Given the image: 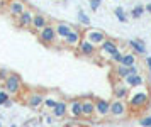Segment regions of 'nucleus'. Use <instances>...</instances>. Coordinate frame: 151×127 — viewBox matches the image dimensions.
Instances as JSON below:
<instances>
[{"label":"nucleus","instance_id":"obj_1","mask_svg":"<svg viewBox=\"0 0 151 127\" xmlns=\"http://www.w3.org/2000/svg\"><path fill=\"white\" fill-rule=\"evenodd\" d=\"M150 98H151L150 90L146 88V85H143V87L137 88H131V93L126 100H127L131 112H137V110H143L150 103Z\"/></svg>","mask_w":151,"mask_h":127},{"label":"nucleus","instance_id":"obj_2","mask_svg":"<svg viewBox=\"0 0 151 127\" xmlns=\"http://www.w3.org/2000/svg\"><path fill=\"white\" fill-rule=\"evenodd\" d=\"M131 114V108L127 105V100H119V98H112L110 100V117L112 119H127Z\"/></svg>","mask_w":151,"mask_h":127},{"label":"nucleus","instance_id":"obj_3","mask_svg":"<svg viewBox=\"0 0 151 127\" xmlns=\"http://www.w3.org/2000/svg\"><path fill=\"white\" fill-rule=\"evenodd\" d=\"M83 39L90 41L93 46L100 47L107 41V34L100 31V29H95V27H88V29H83Z\"/></svg>","mask_w":151,"mask_h":127},{"label":"nucleus","instance_id":"obj_4","mask_svg":"<svg viewBox=\"0 0 151 127\" xmlns=\"http://www.w3.org/2000/svg\"><path fill=\"white\" fill-rule=\"evenodd\" d=\"M37 39H39V42L44 44V46H53L56 41H58L55 24H48L44 29H41V31L37 32Z\"/></svg>","mask_w":151,"mask_h":127},{"label":"nucleus","instance_id":"obj_5","mask_svg":"<svg viewBox=\"0 0 151 127\" xmlns=\"http://www.w3.org/2000/svg\"><path fill=\"white\" fill-rule=\"evenodd\" d=\"M4 88L7 90L10 95H19L22 92V80H21V76L17 73H10L4 80Z\"/></svg>","mask_w":151,"mask_h":127},{"label":"nucleus","instance_id":"obj_6","mask_svg":"<svg viewBox=\"0 0 151 127\" xmlns=\"http://www.w3.org/2000/svg\"><path fill=\"white\" fill-rule=\"evenodd\" d=\"M117 49H121V47H119V44H117L114 39H109V37H107V41H105L100 47H99V53H97V56H100V58H104V60L110 61L112 54L116 53Z\"/></svg>","mask_w":151,"mask_h":127},{"label":"nucleus","instance_id":"obj_7","mask_svg":"<svg viewBox=\"0 0 151 127\" xmlns=\"http://www.w3.org/2000/svg\"><path fill=\"white\" fill-rule=\"evenodd\" d=\"M95 117L97 119H107L110 117V100L95 98Z\"/></svg>","mask_w":151,"mask_h":127},{"label":"nucleus","instance_id":"obj_8","mask_svg":"<svg viewBox=\"0 0 151 127\" xmlns=\"http://www.w3.org/2000/svg\"><path fill=\"white\" fill-rule=\"evenodd\" d=\"M76 53L80 54V56H83V58H95L97 53H99V47L93 46V44H92L90 41L82 39L80 46L76 47Z\"/></svg>","mask_w":151,"mask_h":127},{"label":"nucleus","instance_id":"obj_9","mask_svg":"<svg viewBox=\"0 0 151 127\" xmlns=\"http://www.w3.org/2000/svg\"><path fill=\"white\" fill-rule=\"evenodd\" d=\"M131 93V88L124 83L122 80H116L114 85H112V95L114 98H119V100H126Z\"/></svg>","mask_w":151,"mask_h":127},{"label":"nucleus","instance_id":"obj_10","mask_svg":"<svg viewBox=\"0 0 151 127\" xmlns=\"http://www.w3.org/2000/svg\"><path fill=\"white\" fill-rule=\"evenodd\" d=\"M82 39H83V31H80V29H76V27H75V29L66 36V39L63 41V42H65V46H66V47L76 49V47L80 46Z\"/></svg>","mask_w":151,"mask_h":127},{"label":"nucleus","instance_id":"obj_11","mask_svg":"<svg viewBox=\"0 0 151 127\" xmlns=\"http://www.w3.org/2000/svg\"><path fill=\"white\" fill-rule=\"evenodd\" d=\"M82 112H83V119H92V117H95V98H92V97H83L82 98Z\"/></svg>","mask_w":151,"mask_h":127},{"label":"nucleus","instance_id":"obj_12","mask_svg":"<svg viewBox=\"0 0 151 127\" xmlns=\"http://www.w3.org/2000/svg\"><path fill=\"white\" fill-rule=\"evenodd\" d=\"M68 117H71L73 121H76V119H83L82 100H80V98H73L71 102H68Z\"/></svg>","mask_w":151,"mask_h":127},{"label":"nucleus","instance_id":"obj_13","mask_svg":"<svg viewBox=\"0 0 151 127\" xmlns=\"http://www.w3.org/2000/svg\"><path fill=\"white\" fill-rule=\"evenodd\" d=\"M44 95L41 93V92H31V93H27V98H26V103H27V107L31 108H39L44 103Z\"/></svg>","mask_w":151,"mask_h":127},{"label":"nucleus","instance_id":"obj_14","mask_svg":"<svg viewBox=\"0 0 151 127\" xmlns=\"http://www.w3.org/2000/svg\"><path fill=\"white\" fill-rule=\"evenodd\" d=\"M32 19H34V12L29 10V9H26V10L17 17V26L22 27V29H29V27L32 26Z\"/></svg>","mask_w":151,"mask_h":127},{"label":"nucleus","instance_id":"obj_15","mask_svg":"<svg viewBox=\"0 0 151 127\" xmlns=\"http://www.w3.org/2000/svg\"><path fill=\"white\" fill-rule=\"evenodd\" d=\"M26 9H27V7H26V4H24L22 0H10V2H9V7H7L9 14H10L12 17H19Z\"/></svg>","mask_w":151,"mask_h":127},{"label":"nucleus","instance_id":"obj_16","mask_svg":"<svg viewBox=\"0 0 151 127\" xmlns=\"http://www.w3.org/2000/svg\"><path fill=\"white\" fill-rule=\"evenodd\" d=\"M55 29H56V36H58V39L65 41L66 39V36H68L75 27L71 26V24H68V22H56Z\"/></svg>","mask_w":151,"mask_h":127},{"label":"nucleus","instance_id":"obj_17","mask_svg":"<svg viewBox=\"0 0 151 127\" xmlns=\"http://www.w3.org/2000/svg\"><path fill=\"white\" fill-rule=\"evenodd\" d=\"M127 44H129L131 51H132V53H136L137 56H144V54H146V51H148V49H146V42H144L143 39H139V37H136V39H131Z\"/></svg>","mask_w":151,"mask_h":127},{"label":"nucleus","instance_id":"obj_18","mask_svg":"<svg viewBox=\"0 0 151 127\" xmlns=\"http://www.w3.org/2000/svg\"><path fill=\"white\" fill-rule=\"evenodd\" d=\"M124 83L127 85L129 88H137V87H143V85H146V80H144V76L141 73L137 75H129L127 78H124Z\"/></svg>","mask_w":151,"mask_h":127},{"label":"nucleus","instance_id":"obj_19","mask_svg":"<svg viewBox=\"0 0 151 127\" xmlns=\"http://www.w3.org/2000/svg\"><path fill=\"white\" fill-rule=\"evenodd\" d=\"M51 114H53L55 119H63V117H66V115H68V102L58 100L56 107L51 110Z\"/></svg>","mask_w":151,"mask_h":127},{"label":"nucleus","instance_id":"obj_20","mask_svg":"<svg viewBox=\"0 0 151 127\" xmlns=\"http://www.w3.org/2000/svg\"><path fill=\"white\" fill-rule=\"evenodd\" d=\"M46 26H48V19H46L42 14H34V19H32V26H31V29L36 31V32H39V31L44 29Z\"/></svg>","mask_w":151,"mask_h":127},{"label":"nucleus","instance_id":"obj_21","mask_svg":"<svg viewBox=\"0 0 151 127\" xmlns=\"http://www.w3.org/2000/svg\"><path fill=\"white\" fill-rule=\"evenodd\" d=\"M121 65H124V66H134V65H137V54L132 53V51L124 53V58H122Z\"/></svg>","mask_w":151,"mask_h":127},{"label":"nucleus","instance_id":"obj_22","mask_svg":"<svg viewBox=\"0 0 151 127\" xmlns=\"http://www.w3.org/2000/svg\"><path fill=\"white\" fill-rule=\"evenodd\" d=\"M114 75H116L117 80H124L129 76V66H124V65H116L114 66Z\"/></svg>","mask_w":151,"mask_h":127},{"label":"nucleus","instance_id":"obj_23","mask_svg":"<svg viewBox=\"0 0 151 127\" xmlns=\"http://www.w3.org/2000/svg\"><path fill=\"white\" fill-rule=\"evenodd\" d=\"M114 15H116V19L119 20V22H122V24H126V22L129 20V15L126 14V10H124L122 7H116V9H114Z\"/></svg>","mask_w":151,"mask_h":127},{"label":"nucleus","instance_id":"obj_24","mask_svg":"<svg viewBox=\"0 0 151 127\" xmlns=\"http://www.w3.org/2000/svg\"><path fill=\"white\" fill-rule=\"evenodd\" d=\"M144 12H146V7H144V5H136V7H132L129 17H131V19H141Z\"/></svg>","mask_w":151,"mask_h":127},{"label":"nucleus","instance_id":"obj_25","mask_svg":"<svg viewBox=\"0 0 151 127\" xmlns=\"http://www.w3.org/2000/svg\"><path fill=\"white\" fill-rule=\"evenodd\" d=\"M122 58H124V51L122 49H117L116 53L112 54V58H110V63L116 66V65H121L122 63Z\"/></svg>","mask_w":151,"mask_h":127},{"label":"nucleus","instance_id":"obj_26","mask_svg":"<svg viewBox=\"0 0 151 127\" xmlns=\"http://www.w3.org/2000/svg\"><path fill=\"white\" fill-rule=\"evenodd\" d=\"M78 22H80L82 26L88 27V26H90V22H92V20H90V17H88V15H87V14H85V12H83V10H78Z\"/></svg>","mask_w":151,"mask_h":127},{"label":"nucleus","instance_id":"obj_27","mask_svg":"<svg viewBox=\"0 0 151 127\" xmlns=\"http://www.w3.org/2000/svg\"><path fill=\"white\" fill-rule=\"evenodd\" d=\"M56 103H58V100H56V98H53V97H46L42 105H44L46 108H49V110H53V108L56 107Z\"/></svg>","mask_w":151,"mask_h":127},{"label":"nucleus","instance_id":"obj_28","mask_svg":"<svg viewBox=\"0 0 151 127\" xmlns=\"http://www.w3.org/2000/svg\"><path fill=\"white\" fill-rule=\"evenodd\" d=\"M9 100H10V93H9L5 88H4V90H0V105H5Z\"/></svg>","mask_w":151,"mask_h":127},{"label":"nucleus","instance_id":"obj_29","mask_svg":"<svg viewBox=\"0 0 151 127\" xmlns=\"http://www.w3.org/2000/svg\"><path fill=\"white\" fill-rule=\"evenodd\" d=\"M139 126H141V127H151V114L144 115L143 119L139 121Z\"/></svg>","mask_w":151,"mask_h":127},{"label":"nucleus","instance_id":"obj_30","mask_svg":"<svg viewBox=\"0 0 151 127\" xmlns=\"http://www.w3.org/2000/svg\"><path fill=\"white\" fill-rule=\"evenodd\" d=\"M90 9L93 10V12H97L99 9H100V5H102V0H90Z\"/></svg>","mask_w":151,"mask_h":127},{"label":"nucleus","instance_id":"obj_31","mask_svg":"<svg viewBox=\"0 0 151 127\" xmlns=\"http://www.w3.org/2000/svg\"><path fill=\"white\" fill-rule=\"evenodd\" d=\"M144 63H146V70H148L150 78H151V56H146V58H144Z\"/></svg>","mask_w":151,"mask_h":127},{"label":"nucleus","instance_id":"obj_32","mask_svg":"<svg viewBox=\"0 0 151 127\" xmlns=\"http://www.w3.org/2000/svg\"><path fill=\"white\" fill-rule=\"evenodd\" d=\"M9 75H10V71H7V70H4V68H2V70H0V80L4 81V80L9 76Z\"/></svg>","mask_w":151,"mask_h":127},{"label":"nucleus","instance_id":"obj_33","mask_svg":"<svg viewBox=\"0 0 151 127\" xmlns=\"http://www.w3.org/2000/svg\"><path fill=\"white\" fill-rule=\"evenodd\" d=\"M137 73H139V68H137V65L129 66V75H137Z\"/></svg>","mask_w":151,"mask_h":127},{"label":"nucleus","instance_id":"obj_34","mask_svg":"<svg viewBox=\"0 0 151 127\" xmlns=\"http://www.w3.org/2000/svg\"><path fill=\"white\" fill-rule=\"evenodd\" d=\"M53 121H55V117H53V114L46 117V124H53Z\"/></svg>","mask_w":151,"mask_h":127},{"label":"nucleus","instance_id":"obj_35","mask_svg":"<svg viewBox=\"0 0 151 127\" xmlns=\"http://www.w3.org/2000/svg\"><path fill=\"white\" fill-rule=\"evenodd\" d=\"M63 127H80L78 124H75V122H68V124H65Z\"/></svg>","mask_w":151,"mask_h":127},{"label":"nucleus","instance_id":"obj_36","mask_svg":"<svg viewBox=\"0 0 151 127\" xmlns=\"http://www.w3.org/2000/svg\"><path fill=\"white\" fill-rule=\"evenodd\" d=\"M146 12H148V14H151V2L148 4V5H146Z\"/></svg>","mask_w":151,"mask_h":127},{"label":"nucleus","instance_id":"obj_37","mask_svg":"<svg viewBox=\"0 0 151 127\" xmlns=\"http://www.w3.org/2000/svg\"><path fill=\"white\" fill-rule=\"evenodd\" d=\"M2 4H4V0H0V7H2Z\"/></svg>","mask_w":151,"mask_h":127},{"label":"nucleus","instance_id":"obj_38","mask_svg":"<svg viewBox=\"0 0 151 127\" xmlns=\"http://www.w3.org/2000/svg\"><path fill=\"white\" fill-rule=\"evenodd\" d=\"M0 127H2V121H0Z\"/></svg>","mask_w":151,"mask_h":127}]
</instances>
